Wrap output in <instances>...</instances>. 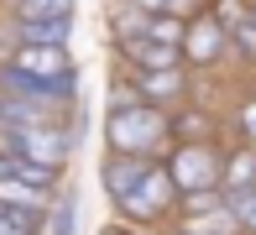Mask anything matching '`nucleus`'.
I'll return each instance as SVG.
<instances>
[{"label":"nucleus","instance_id":"2","mask_svg":"<svg viewBox=\"0 0 256 235\" xmlns=\"http://www.w3.org/2000/svg\"><path fill=\"white\" fill-rule=\"evenodd\" d=\"M74 89H78V74L68 78H32L21 74V68H0V94H10V100H26V104H42V110H63V104H74Z\"/></svg>","mask_w":256,"mask_h":235},{"label":"nucleus","instance_id":"11","mask_svg":"<svg viewBox=\"0 0 256 235\" xmlns=\"http://www.w3.org/2000/svg\"><path fill=\"white\" fill-rule=\"evenodd\" d=\"M74 32V16H48V21H16V37L26 47H63Z\"/></svg>","mask_w":256,"mask_h":235},{"label":"nucleus","instance_id":"15","mask_svg":"<svg viewBox=\"0 0 256 235\" xmlns=\"http://www.w3.org/2000/svg\"><path fill=\"white\" fill-rule=\"evenodd\" d=\"M110 26H115V37H142L146 32V10L142 6H131V0H126V6H115V16H110Z\"/></svg>","mask_w":256,"mask_h":235},{"label":"nucleus","instance_id":"8","mask_svg":"<svg viewBox=\"0 0 256 235\" xmlns=\"http://www.w3.org/2000/svg\"><path fill=\"white\" fill-rule=\"evenodd\" d=\"M131 89L142 94L146 104H157V110H162V104H178L188 84H183L178 68H136V84H131Z\"/></svg>","mask_w":256,"mask_h":235},{"label":"nucleus","instance_id":"1","mask_svg":"<svg viewBox=\"0 0 256 235\" xmlns=\"http://www.w3.org/2000/svg\"><path fill=\"white\" fill-rule=\"evenodd\" d=\"M104 136H110V152H136V157H152V152L168 141V115L146 100H131V104H115L110 120H104Z\"/></svg>","mask_w":256,"mask_h":235},{"label":"nucleus","instance_id":"16","mask_svg":"<svg viewBox=\"0 0 256 235\" xmlns=\"http://www.w3.org/2000/svg\"><path fill=\"white\" fill-rule=\"evenodd\" d=\"M142 37H157V42H172V47H178V42H183L178 10H157V16H146V32H142Z\"/></svg>","mask_w":256,"mask_h":235},{"label":"nucleus","instance_id":"12","mask_svg":"<svg viewBox=\"0 0 256 235\" xmlns=\"http://www.w3.org/2000/svg\"><path fill=\"white\" fill-rule=\"evenodd\" d=\"M246 188H256V152H236V157H225L220 162V194H246Z\"/></svg>","mask_w":256,"mask_h":235},{"label":"nucleus","instance_id":"19","mask_svg":"<svg viewBox=\"0 0 256 235\" xmlns=\"http://www.w3.org/2000/svg\"><path fill=\"white\" fill-rule=\"evenodd\" d=\"M230 42H240V52H251L256 58V16H230Z\"/></svg>","mask_w":256,"mask_h":235},{"label":"nucleus","instance_id":"20","mask_svg":"<svg viewBox=\"0 0 256 235\" xmlns=\"http://www.w3.org/2000/svg\"><path fill=\"white\" fill-rule=\"evenodd\" d=\"M0 235H37V225H32L26 214H16V209L0 204Z\"/></svg>","mask_w":256,"mask_h":235},{"label":"nucleus","instance_id":"9","mask_svg":"<svg viewBox=\"0 0 256 235\" xmlns=\"http://www.w3.org/2000/svg\"><path fill=\"white\" fill-rule=\"evenodd\" d=\"M120 52H126V63H131V68H178V63H183V47L157 42V37H126Z\"/></svg>","mask_w":256,"mask_h":235},{"label":"nucleus","instance_id":"10","mask_svg":"<svg viewBox=\"0 0 256 235\" xmlns=\"http://www.w3.org/2000/svg\"><path fill=\"white\" fill-rule=\"evenodd\" d=\"M0 204L6 209H16V214H26L32 225L42 220V209H48V188H37V183H26V178H0Z\"/></svg>","mask_w":256,"mask_h":235},{"label":"nucleus","instance_id":"23","mask_svg":"<svg viewBox=\"0 0 256 235\" xmlns=\"http://www.w3.org/2000/svg\"><path fill=\"white\" fill-rule=\"evenodd\" d=\"M6 172H10V157H6V152H0V178H6Z\"/></svg>","mask_w":256,"mask_h":235},{"label":"nucleus","instance_id":"22","mask_svg":"<svg viewBox=\"0 0 256 235\" xmlns=\"http://www.w3.org/2000/svg\"><path fill=\"white\" fill-rule=\"evenodd\" d=\"M240 131L256 141V100H246V104H240Z\"/></svg>","mask_w":256,"mask_h":235},{"label":"nucleus","instance_id":"17","mask_svg":"<svg viewBox=\"0 0 256 235\" xmlns=\"http://www.w3.org/2000/svg\"><path fill=\"white\" fill-rule=\"evenodd\" d=\"M168 131H178V141H209L214 120L209 115H178V120H168Z\"/></svg>","mask_w":256,"mask_h":235},{"label":"nucleus","instance_id":"13","mask_svg":"<svg viewBox=\"0 0 256 235\" xmlns=\"http://www.w3.org/2000/svg\"><path fill=\"white\" fill-rule=\"evenodd\" d=\"M183 230H194V235H236V214H230V204H220V209H204V214H188L183 220Z\"/></svg>","mask_w":256,"mask_h":235},{"label":"nucleus","instance_id":"5","mask_svg":"<svg viewBox=\"0 0 256 235\" xmlns=\"http://www.w3.org/2000/svg\"><path fill=\"white\" fill-rule=\"evenodd\" d=\"M225 42H230V32H225V21H214V16H199V21H188L183 26V58L188 63H214L220 52H225Z\"/></svg>","mask_w":256,"mask_h":235},{"label":"nucleus","instance_id":"18","mask_svg":"<svg viewBox=\"0 0 256 235\" xmlns=\"http://www.w3.org/2000/svg\"><path fill=\"white\" fill-rule=\"evenodd\" d=\"M225 204H230V214H236L240 230H256V188H246V194H230Z\"/></svg>","mask_w":256,"mask_h":235},{"label":"nucleus","instance_id":"7","mask_svg":"<svg viewBox=\"0 0 256 235\" xmlns=\"http://www.w3.org/2000/svg\"><path fill=\"white\" fill-rule=\"evenodd\" d=\"M146 168H152V157H136V152H115V157L104 162V194L115 198V209L131 198V188L146 178Z\"/></svg>","mask_w":256,"mask_h":235},{"label":"nucleus","instance_id":"14","mask_svg":"<svg viewBox=\"0 0 256 235\" xmlns=\"http://www.w3.org/2000/svg\"><path fill=\"white\" fill-rule=\"evenodd\" d=\"M48 16H74V0H16V21H48Z\"/></svg>","mask_w":256,"mask_h":235},{"label":"nucleus","instance_id":"3","mask_svg":"<svg viewBox=\"0 0 256 235\" xmlns=\"http://www.w3.org/2000/svg\"><path fill=\"white\" fill-rule=\"evenodd\" d=\"M172 172V188L178 194H194V188H220V152L209 141H183L168 162Z\"/></svg>","mask_w":256,"mask_h":235},{"label":"nucleus","instance_id":"6","mask_svg":"<svg viewBox=\"0 0 256 235\" xmlns=\"http://www.w3.org/2000/svg\"><path fill=\"white\" fill-rule=\"evenodd\" d=\"M10 68H21V74H32V78H68V74H78L74 58H68V47H26V42H21V52L10 58Z\"/></svg>","mask_w":256,"mask_h":235},{"label":"nucleus","instance_id":"25","mask_svg":"<svg viewBox=\"0 0 256 235\" xmlns=\"http://www.w3.org/2000/svg\"><path fill=\"white\" fill-rule=\"evenodd\" d=\"M0 131H6V115H0Z\"/></svg>","mask_w":256,"mask_h":235},{"label":"nucleus","instance_id":"24","mask_svg":"<svg viewBox=\"0 0 256 235\" xmlns=\"http://www.w3.org/2000/svg\"><path fill=\"white\" fill-rule=\"evenodd\" d=\"M172 235H194V230H172Z\"/></svg>","mask_w":256,"mask_h":235},{"label":"nucleus","instance_id":"21","mask_svg":"<svg viewBox=\"0 0 256 235\" xmlns=\"http://www.w3.org/2000/svg\"><path fill=\"white\" fill-rule=\"evenodd\" d=\"M131 6H142L146 16H157V10H183L188 0H131Z\"/></svg>","mask_w":256,"mask_h":235},{"label":"nucleus","instance_id":"4","mask_svg":"<svg viewBox=\"0 0 256 235\" xmlns=\"http://www.w3.org/2000/svg\"><path fill=\"white\" fill-rule=\"evenodd\" d=\"M172 194H178V188H172V172L152 162V168H146V178L136 183V188H131V198L120 204V214H131V220H157V214H168Z\"/></svg>","mask_w":256,"mask_h":235}]
</instances>
